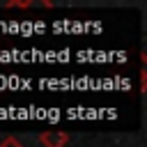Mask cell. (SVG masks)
Masks as SVG:
<instances>
[{"mask_svg":"<svg viewBox=\"0 0 147 147\" xmlns=\"http://www.w3.org/2000/svg\"><path fill=\"white\" fill-rule=\"evenodd\" d=\"M67 140H69V136L64 131H44L39 136V142L44 147H64Z\"/></svg>","mask_w":147,"mask_h":147,"instance_id":"6da1fadb","label":"cell"},{"mask_svg":"<svg viewBox=\"0 0 147 147\" xmlns=\"http://www.w3.org/2000/svg\"><path fill=\"white\" fill-rule=\"evenodd\" d=\"M0 147H23V145H21V140H18V138H14V136H7V138H2Z\"/></svg>","mask_w":147,"mask_h":147,"instance_id":"7a4b0ae2","label":"cell"}]
</instances>
